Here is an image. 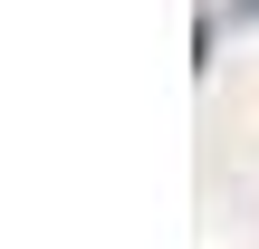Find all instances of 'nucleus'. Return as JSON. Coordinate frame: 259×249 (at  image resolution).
<instances>
[{
  "instance_id": "obj_1",
  "label": "nucleus",
  "mask_w": 259,
  "mask_h": 249,
  "mask_svg": "<svg viewBox=\"0 0 259 249\" xmlns=\"http://www.w3.org/2000/svg\"><path fill=\"white\" fill-rule=\"evenodd\" d=\"M231 19H259V0H231Z\"/></svg>"
}]
</instances>
